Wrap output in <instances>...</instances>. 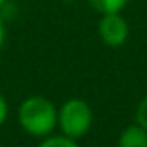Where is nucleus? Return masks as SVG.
Returning a JSON list of instances; mask_svg holds the SVG:
<instances>
[{
    "mask_svg": "<svg viewBox=\"0 0 147 147\" xmlns=\"http://www.w3.org/2000/svg\"><path fill=\"white\" fill-rule=\"evenodd\" d=\"M36 147H81L75 139H69L65 135H49L45 139H40V143Z\"/></svg>",
    "mask_w": 147,
    "mask_h": 147,
    "instance_id": "6",
    "label": "nucleus"
},
{
    "mask_svg": "<svg viewBox=\"0 0 147 147\" xmlns=\"http://www.w3.org/2000/svg\"><path fill=\"white\" fill-rule=\"evenodd\" d=\"M117 147H147V131L137 123L127 125L117 139Z\"/></svg>",
    "mask_w": 147,
    "mask_h": 147,
    "instance_id": "4",
    "label": "nucleus"
},
{
    "mask_svg": "<svg viewBox=\"0 0 147 147\" xmlns=\"http://www.w3.org/2000/svg\"><path fill=\"white\" fill-rule=\"evenodd\" d=\"M61 135L69 137V139H83L91 127H93V109L87 101L79 99V97H71L67 99L61 107H59V125Z\"/></svg>",
    "mask_w": 147,
    "mask_h": 147,
    "instance_id": "2",
    "label": "nucleus"
},
{
    "mask_svg": "<svg viewBox=\"0 0 147 147\" xmlns=\"http://www.w3.org/2000/svg\"><path fill=\"white\" fill-rule=\"evenodd\" d=\"M4 2H6V0H0V6H2V4H4Z\"/></svg>",
    "mask_w": 147,
    "mask_h": 147,
    "instance_id": "11",
    "label": "nucleus"
},
{
    "mask_svg": "<svg viewBox=\"0 0 147 147\" xmlns=\"http://www.w3.org/2000/svg\"><path fill=\"white\" fill-rule=\"evenodd\" d=\"M18 123L26 135L45 139L59 125V109L45 95H30L18 107Z\"/></svg>",
    "mask_w": 147,
    "mask_h": 147,
    "instance_id": "1",
    "label": "nucleus"
},
{
    "mask_svg": "<svg viewBox=\"0 0 147 147\" xmlns=\"http://www.w3.org/2000/svg\"><path fill=\"white\" fill-rule=\"evenodd\" d=\"M4 42H6V26H4L2 20H0V53L4 49Z\"/></svg>",
    "mask_w": 147,
    "mask_h": 147,
    "instance_id": "9",
    "label": "nucleus"
},
{
    "mask_svg": "<svg viewBox=\"0 0 147 147\" xmlns=\"http://www.w3.org/2000/svg\"><path fill=\"white\" fill-rule=\"evenodd\" d=\"M97 32L99 38L111 47V49H119L127 42L129 38V22L121 12L115 14H103L99 24H97Z\"/></svg>",
    "mask_w": 147,
    "mask_h": 147,
    "instance_id": "3",
    "label": "nucleus"
},
{
    "mask_svg": "<svg viewBox=\"0 0 147 147\" xmlns=\"http://www.w3.org/2000/svg\"><path fill=\"white\" fill-rule=\"evenodd\" d=\"M61 2H67V4H73V2H77V0H61Z\"/></svg>",
    "mask_w": 147,
    "mask_h": 147,
    "instance_id": "10",
    "label": "nucleus"
},
{
    "mask_svg": "<svg viewBox=\"0 0 147 147\" xmlns=\"http://www.w3.org/2000/svg\"><path fill=\"white\" fill-rule=\"evenodd\" d=\"M135 123H137L141 129L147 131V95L139 101V105H137V109H135Z\"/></svg>",
    "mask_w": 147,
    "mask_h": 147,
    "instance_id": "7",
    "label": "nucleus"
},
{
    "mask_svg": "<svg viewBox=\"0 0 147 147\" xmlns=\"http://www.w3.org/2000/svg\"><path fill=\"white\" fill-rule=\"evenodd\" d=\"M8 101H6V97L0 93V127H2L4 123H6V119H8Z\"/></svg>",
    "mask_w": 147,
    "mask_h": 147,
    "instance_id": "8",
    "label": "nucleus"
},
{
    "mask_svg": "<svg viewBox=\"0 0 147 147\" xmlns=\"http://www.w3.org/2000/svg\"><path fill=\"white\" fill-rule=\"evenodd\" d=\"M87 4L103 16V14L123 12V8L129 4V0H87Z\"/></svg>",
    "mask_w": 147,
    "mask_h": 147,
    "instance_id": "5",
    "label": "nucleus"
}]
</instances>
